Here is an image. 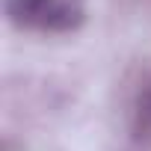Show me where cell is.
<instances>
[{
	"instance_id": "1",
	"label": "cell",
	"mask_w": 151,
	"mask_h": 151,
	"mask_svg": "<svg viewBox=\"0 0 151 151\" xmlns=\"http://www.w3.org/2000/svg\"><path fill=\"white\" fill-rule=\"evenodd\" d=\"M6 15L30 33H74L86 18V0H6Z\"/></svg>"
},
{
	"instance_id": "2",
	"label": "cell",
	"mask_w": 151,
	"mask_h": 151,
	"mask_svg": "<svg viewBox=\"0 0 151 151\" xmlns=\"http://www.w3.org/2000/svg\"><path fill=\"white\" fill-rule=\"evenodd\" d=\"M145 113H148V122H151V95H148V110Z\"/></svg>"
}]
</instances>
